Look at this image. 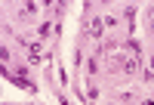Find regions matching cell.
Returning a JSON list of instances; mask_svg holds the SVG:
<instances>
[{"mask_svg":"<svg viewBox=\"0 0 154 105\" xmlns=\"http://www.w3.org/2000/svg\"><path fill=\"white\" fill-rule=\"evenodd\" d=\"M89 28H93V31H89V34H93V37H99V34H102V22H99V19H96V22H93V25H89Z\"/></svg>","mask_w":154,"mask_h":105,"instance_id":"1","label":"cell"}]
</instances>
